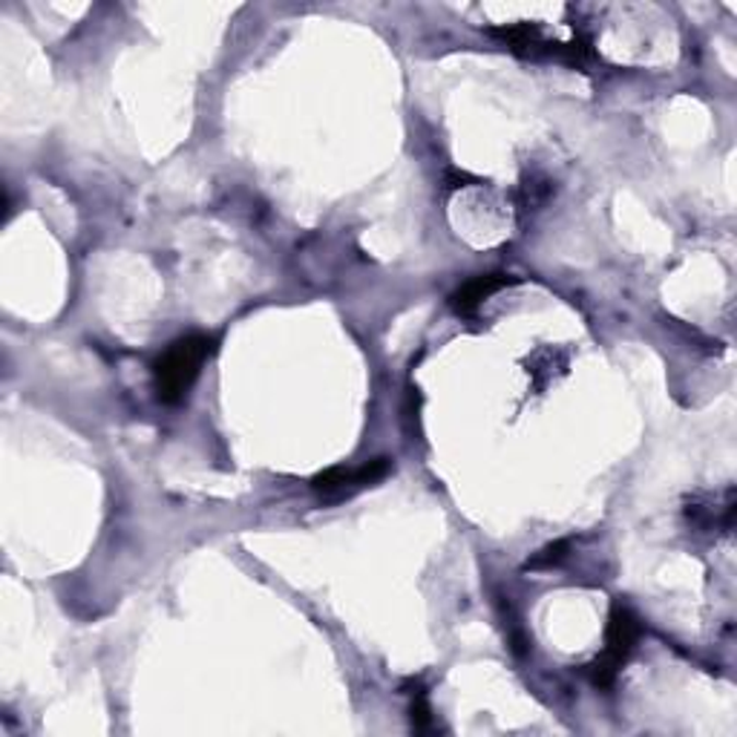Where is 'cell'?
<instances>
[{
    "instance_id": "obj_7",
    "label": "cell",
    "mask_w": 737,
    "mask_h": 737,
    "mask_svg": "<svg viewBox=\"0 0 737 737\" xmlns=\"http://www.w3.org/2000/svg\"><path fill=\"white\" fill-rule=\"evenodd\" d=\"M565 550H568V539L562 541H553V545H548L545 550H539L536 557L527 559V571H548V568L559 565L562 559H565Z\"/></svg>"
},
{
    "instance_id": "obj_4",
    "label": "cell",
    "mask_w": 737,
    "mask_h": 737,
    "mask_svg": "<svg viewBox=\"0 0 737 737\" xmlns=\"http://www.w3.org/2000/svg\"><path fill=\"white\" fill-rule=\"evenodd\" d=\"M487 35H493L504 44V47L516 52V56L525 58H539V56H557V40H548L539 32L536 24H507V26H490Z\"/></svg>"
},
{
    "instance_id": "obj_3",
    "label": "cell",
    "mask_w": 737,
    "mask_h": 737,
    "mask_svg": "<svg viewBox=\"0 0 737 737\" xmlns=\"http://www.w3.org/2000/svg\"><path fill=\"white\" fill-rule=\"evenodd\" d=\"M389 472V458H372V461L361 464V467H331V470L314 476L312 487L326 499H340V495H349L354 490H363V487L375 484Z\"/></svg>"
},
{
    "instance_id": "obj_1",
    "label": "cell",
    "mask_w": 737,
    "mask_h": 737,
    "mask_svg": "<svg viewBox=\"0 0 737 737\" xmlns=\"http://www.w3.org/2000/svg\"><path fill=\"white\" fill-rule=\"evenodd\" d=\"M213 354V338L208 335H188L167 346L153 366L156 395L162 403H179L190 393V386L199 377V368Z\"/></svg>"
},
{
    "instance_id": "obj_6",
    "label": "cell",
    "mask_w": 737,
    "mask_h": 737,
    "mask_svg": "<svg viewBox=\"0 0 737 737\" xmlns=\"http://www.w3.org/2000/svg\"><path fill=\"white\" fill-rule=\"evenodd\" d=\"M412 694V706H409V717H412V726L418 732L432 729V709L426 703V691L421 689V682H416V691H409Z\"/></svg>"
},
{
    "instance_id": "obj_5",
    "label": "cell",
    "mask_w": 737,
    "mask_h": 737,
    "mask_svg": "<svg viewBox=\"0 0 737 737\" xmlns=\"http://www.w3.org/2000/svg\"><path fill=\"white\" fill-rule=\"evenodd\" d=\"M516 283H518V277H511V274L472 277L470 283H464L461 289L453 294V308L458 314H472L487 297H493L495 291H502V289H507V285H516Z\"/></svg>"
},
{
    "instance_id": "obj_2",
    "label": "cell",
    "mask_w": 737,
    "mask_h": 737,
    "mask_svg": "<svg viewBox=\"0 0 737 737\" xmlns=\"http://www.w3.org/2000/svg\"><path fill=\"white\" fill-rule=\"evenodd\" d=\"M636 640H640L636 617L622 605H613L608 631H605V652L585 666V675L590 677L596 689H611L617 675H620V668L625 666V659L634 652Z\"/></svg>"
},
{
    "instance_id": "obj_8",
    "label": "cell",
    "mask_w": 737,
    "mask_h": 737,
    "mask_svg": "<svg viewBox=\"0 0 737 737\" xmlns=\"http://www.w3.org/2000/svg\"><path fill=\"white\" fill-rule=\"evenodd\" d=\"M447 182H449V188H464V182H472V176H467V173H458V171H449Z\"/></svg>"
}]
</instances>
